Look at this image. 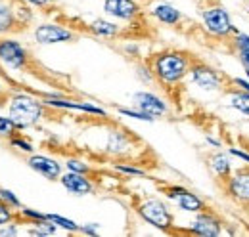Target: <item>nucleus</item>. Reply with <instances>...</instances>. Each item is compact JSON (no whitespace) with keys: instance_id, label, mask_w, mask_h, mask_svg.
Segmentation results:
<instances>
[{"instance_id":"1","label":"nucleus","mask_w":249,"mask_h":237,"mask_svg":"<svg viewBox=\"0 0 249 237\" xmlns=\"http://www.w3.org/2000/svg\"><path fill=\"white\" fill-rule=\"evenodd\" d=\"M190 61L186 56L178 54V52H169V54H161L156 59V75L167 85H175L178 83L184 75L188 73Z\"/></svg>"},{"instance_id":"2","label":"nucleus","mask_w":249,"mask_h":237,"mask_svg":"<svg viewBox=\"0 0 249 237\" xmlns=\"http://www.w3.org/2000/svg\"><path fill=\"white\" fill-rule=\"evenodd\" d=\"M42 117V105L31 96H16L10 103V118L18 128H25L35 124Z\"/></svg>"},{"instance_id":"3","label":"nucleus","mask_w":249,"mask_h":237,"mask_svg":"<svg viewBox=\"0 0 249 237\" xmlns=\"http://www.w3.org/2000/svg\"><path fill=\"white\" fill-rule=\"evenodd\" d=\"M138 212H140V216L148 224L156 226L159 230H165L167 232L173 226V214L169 212V208L165 207L159 199H148V201H144L138 207Z\"/></svg>"},{"instance_id":"4","label":"nucleus","mask_w":249,"mask_h":237,"mask_svg":"<svg viewBox=\"0 0 249 237\" xmlns=\"http://www.w3.org/2000/svg\"><path fill=\"white\" fill-rule=\"evenodd\" d=\"M203 23L207 31L215 33V34H228L230 31H238L232 21H230V16L226 10L222 8H209L203 12Z\"/></svg>"},{"instance_id":"5","label":"nucleus","mask_w":249,"mask_h":237,"mask_svg":"<svg viewBox=\"0 0 249 237\" xmlns=\"http://www.w3.org/2000/svg\"><path fill=\"white\" fill-rule=\"evenodd\" d=\"M190 75H192V81L196 83V86H199L201 90L215 92V90L222 88V81H220L218 73L215 71V69H211V67L203 65V63L192 65Z\"/></svg>"},{"instance_id":"6","label":"nucleus","mask_w":249,"mask_h":237,"mask_svg":"<svg viewBox=\"0 0 249 237\" xmlns=\"http://www.w3.org/2000/svg\"><path fill=\"white\" fill-rule=\"evenodd\" d=\"M0 61L6 67L21 69L27 61V52L21 44H18L14 40H0Z\"/></svg>"},{"instance_id":"7","label":"nucleus","mask_w":249,"mask_h":237,"mask_svg":"<svg viewBox=\"0 0 249 237\" xmlns=\"http://www.w3.org/2000/svg\"><path fill=\"white\" fill-rule=\"evenodd\" d=\"M35 38L40 44H58V42H69V40H73V33L67 29H62L58 25L46 23V25L36 27Z\"/></svg>"},{"instance_id":"8","label":"nucleus","mask_w":249,"mask_h":237,"mask_svg":"<svg viewBox=\"0 0 249 237\" xmlns=\"http://www.w3.org/2000/svg\"><path fill=\"white\" fill-rule=\"evenodd\" d=\"M132 102H134V105H136L140 111L152 115L154 118L165 115V111H167L165 103L157 98L156 94H150V92H138V94H134Z\"/></svg>"},{"instance_id":"9","label":"nucleus","mask_w":249,"mask_h":237,"mask_svg":"<svg viewBox=\"0 0 249 237\" xmlns=\"http://www.w3.org/2000/svg\"><path fill=\"white\" fill-rule=\"evenodd\" d=\"M167 195H169L178 207L182 208V210H186V212H201V210L205 208L203 201H201L197 195L190 193V191L182 189V187H173Z\"/></svg>"},{"instance_id":"10","label":"nucleus","mask_w":249,"mask_h":237,"mask_svg":"<svg viewBox=\"0 0 249 237\" xmlns=\"http://www.w3.org/2000/svg\"><path fill=\"white\" fill-rule=\"evenodd\" d=\"M192 232L203 237H217L220 236V220H218L215 214L201 212L192 222Z\"/></svg>"},{"instance_id":"11","label":"nucleus","mask_w":249,"mask_h":237,"mask_svg":"<svg viewBox=\"0 0 249 237\" xmlns=\"http://www.w3.org/2000/svg\"><path fill=\"white\" fill-rule=\"evenodd\" d=\"M228 193L242 203H249V170H238L228 180Z\"/></svg>"},{"instance_id":"12","label":"nucleus","mask_w":249,"mask_h":237,"mask_svg":"<svg viewBox=\"0 0 249 237\" xmlns=\"http://www.w3.org/2000/svg\"><path fill=\"white\" fill-rule=\"evenodd\" d=\"M104 10L119 19H132L138 14V6L134 0H106Z\"/></svg>"},{"instance_id":"13","label":"nucleus","mask_w":249,"mask_h":237,"mask_svg":"<svg viewBox=\"0 0 249 237\" xmlns=\"http://www.w3.org/2000/svg\"><path fill=\"white\" fill-rule=\"evenodd\" d=\"M29 167H31L33 170H36L38 174L48 178V180L58 178L60 172H62L60 163L54 161V159H50V157H44V155H33L31 159H29Z\"/></svg>"},{"instance_id":"14","label":"nucleus","mask_w":249,"mask_h":237,"mask_svg":"<svg viewBox=\"0 0 249 237\" xmlns=\"http://www.w3.org/2000/svg\"><path fill=\"white\" fill-rule=\"evenodd\" d=\"M60 180H62L63 187H65L67 191L75 193V195H87V193L92 191V184L83 176L81 172H73V170H69V172L63 174Z\"/></svg>"},{"instance_id":"15","label":"nucleus","mask_w":249,"mask_h":237,"mask_svg":"<svg viewBox=\"0 0 249 237\" xmlns=\"http://www.w3.org/2000/svg\"><path fill=\"white\" fill-rule=\"evenodd\" d=\"M128 138L124 136L123 132L119 130H113L109 134V140H107V146H106V151L107 153H113V155H121V153H126L128 151Z\"/></svg>"},{"instance_id":"16","label":"nucleus","mask_w":249,"mask_h":237,"mask_svg":"<svg viewBox=\"0 0 249 237\" xmlns=\"http://www.w3.org/2000/svg\"><path fill=\"white\" fill-rule=\"evenodd\" d=\"M154 16H156L159 21L167 23V25H175V23L180 19V12L175 10V8L169 6V4H159V6H156V8H154Z\"/></svg>"},{"instance_id":"17","label":"nucleus","mask_w":249,"mask_h":237,"mask_svg":"<svg viewBox=\"0 0 249 237\" xmlns=\"http://www.w3.org/2000/svg\"><path fill=\"white\" fill-rule=\"evenodd\" d=\"M209 165H211V169L215 170L217 176L228 178V174H230V157H228V155H224V153L213 155V157L209 159Z\"/></svg>"},{"instance_id":"18","label":"nucleus","mask_w":249,"mask_h":237,"mask_svg":"<svg viewBox=\"0 0 249 237\" xmlns=\"http://www.w3.org/2000/svg\"><path fill=\"white\" fill-rule=\"evenodd\" d=\"M230 105H232L236 111H240V113H244V115L249 117V92L248 90L234 92V94L230 96Z\"/></svg>"},{"instance_id":"19","label":"nucleus","mask_w":249,"mask_h":237,"mask_svg":"<svg viewBox=\"0 0 249 237\" xmlns=\"http://www.w3.org/2000/svg\"><path fill=\"white\" fill-rule=\"evenodd\" d=\"M90 31H92L94 34H98V36H115L119 33L117 25H113L109 21H104V19H96L90 25Z\"/></svg>"},{"instance_id":"20","label":"nucleus","mask_w":249,"mask_h":237,"mask_svg":"<svg viewBox=\"0 0 249 237\" xmlns=\"http://www.w3.org/2000/svg\"><path fill=\"white\" fill-rule=\"evenodd\" d=\"M48 220H50V222H54L56 226L63 228V230H67V232H79V230H81L73 220H67V218L60 216V214H48Z\"/></svg>"},{"instance_id":"21","label":"nucleus","mask_w":249,"mask_h":237,"mask_svg":"<svg viewBox=\"0 0 249 237\" xmlns=\"http://www.w3.org/2000/svg\"><path fill=\"white\" fill-rule=\"evenodd\" d=\"M12 25H14V16H12V12H10L8 8L0 6V33L10 31Z\"/></svg>"},{"instance_id":"22","label":"nucleus","mask_w":249,"mask_h":237,"mask_svg":"<svg viewBox=\"0 0 249 237\" xmlns=\"http://www.w3.org/2000/svg\"><path fill=\"white\" fill-rule=\"evenodd\" d=\"M16 128V122L10 117H0V136H10Z\"/></svg>"},{"instance_id":"23","label":"nucleus","mask_w":249,"mask_h":237,"mask_svg":"<svg viewBox=\"0 0 249 237\" xmlns=\"http://www.w3.org/2000/svg\"><path fill=\"white\" fill-rule=\"evenodd\" d=\"M119 113L124 115V117H132V118H138V120H148V122H152L154 117L152 115H148V113H144V111H132V109H119Z\"/></svg>"},{"instance_id":"24","label":"nucleus","mask_w":249,"mask_h":237,"mask_svg":"<svg viewBox=\"0 0 249 237\" xmlns=\"http://www.w3.org/2000/svg\"><path fill=\"white\" fill-rule=\"evenodd\" d=\"M67 169L73 170V172H81V174L89 172V167H87L83 161H77V159H69V161H67Z\"/></svg>"},{"instance_id":"25","label":"nucleus","mask_w":249,"mask_h":237,"mask_svg":"<svg viewBox=\"0 0 249 237\" xmlns=\"http://www.w3.org/2000/svg\"><path fill=\"white\" fill-rule=\"evenodd\" d=\"M236 46L240 52H249V36L244 34V33H238L236 36Z\"/></svg>"},{"instance_id":"26","label":"nucleus","mask_w":249,"mask_h":237,"mask_svg":"<svg viewBox=\"0 0 249 237\" xmlns=\"http://www.w3.org/2000/svg\"><path fill=\"white\" fill-rule=\"evenodd\" d=\"M10 218H12L10 207H8V205H6V201L2 199V201H0V226H2V224H8V222H10Z\"/></svg>"},{"instance_id":"27","label":"nucleus","mask_w":249,"mask_h":237,"mask_svg":"<svg viewBox=\"0 0 249 237\" xmlns=\"http://www.w3.org/2000/svg\"><path fill=\"white\" fill-rule=\"evenodd\" d=\"M0 197L6 201V203H10V205H14V207H19V199L10 191V189H0Z\"/></svg>"},{"instance_id":"28","label":"nucleus","mask_w":249,"mask_h":237,"mask_svg":"<svg viewBox=\"0 0 249 237\" xmlns=\"http://www.w3.org/2000/svg\"><path fill=\"white\" fill-rule=\"evenodd\" d=\"M21 212H23L25 216H29V218H33L35 222H38V220H46V218H48V214L36 212V210H31V208H21Z\"/></svg>"},{"instance_id":"29","label":"nucleus","mask_w":249,"mask_h":237,"mask_svg":"<svg viewBox=\"0 0 249 237\" xmlns=\"http://www.w3.org/2000/svg\"><path fill=\"white\" fill-rule=\"evenodd\" d=\"M117 170H121L124 174H134V176H142L144 174V170H140V169H134V167H123V165H119L117 167Z\"/></svg>"},{"instance_id":"30","label":"nucleus","mask_w":249,"mask_h":237,"mask_svg":"<svg viewBox=\"0 0 249 237\" xmlns=\"http://www.w3.org/2000/svg\"><path fill=\"white\" fill-rule=\"evenodd\" d=\"M12 146L23 149V151H33L31 144H27V142H23V140H18V138H14V140H12Z\"/></svg>"},{"instance_id":"31","label":"nucleus","mask_w":249,"mask_h":237,"mask_svg":"<svg viewBox=\"0 0 249 237\" xmlns=\"http://www.w3.org/2000/svg\"><path fill=\"white\" fill-rule=\"evenodd\" d=\"M81 232L87 234V236H96L98 234V224H89V226L81 228Z\"/></svg>"},{"instance_id":"32","label":"nucleus","mask_w":249,"mask_h":237,"mask_svg":"<svg viewBox=\"0 0 249 237\" xmlns=\"http://www.w3.org/2000/svg\"><path fill=\"white\" fill-rule=\"evenodd\" d=\"M230 155H236V157H240V159H244L246 163H249V153H246V151H240V149L232 148V149H230Z\"/></svg>"},{"instance_id":"33","label":"nucleus","mask_w":249,"mask_h":237,"mask_svg":"<svg viewBox=\"0 0 249 237\" xmlns=\"http://www.w3.org/2000/svg\"><path fill=\"white\" fill-rule=\"evenodd\" d=\"M16 234H18V228L16 226H10V228L0 230V236H16Z\"/></svg>"},{"instance_id":"34","label":"nucleus","mask_w":249,"mask_h":237,"mask_svg":"<svg viewBox=\"0 0 249 237\" xmlns=\"http://www.w3.org/2000/svg\"><path fill=\"white\" fill-rule=\"evenodd\" d=\"M234 83H236L242 90H248L249 92V81H246V79H234Z\"/></svg>"},{"instance_id":"35","label":"nucleus","mask_w":249,"mask_h":237,"mask_svg":"<svg viewBox=\"0 0 249 237\" xmlns=\"http://www.w3.org/2000/svg\"><path fill=\"white\" fill-rule=\"evenodd\" d=\"M240 59H242V63H244V67L249 71V52H240Z\"/></svg>"},{"instance_id":"36","label":"nucleus","mask_w":249,"mask_h":237,"mask_svg":"<svg viewBox=\"0 0 249 237\" xmlns=\"http://www.w3.org/2000/svg\"><path fill=\"white\" fill-rule=\"evenodd\" d=\"M27 2H31L35 6H44V4H48L50 0H27Z\"/></svg>"},{"instance_id":"37","label":"nucleus","mask_w":249,"mask_h":237,"mask_svg":"<svg viewBox=\"0 0 249 237\" xmlns=\"http://www.w3.org/2000/svg\"><path fill=\"white\" fill-rule=\"evenodd\" d=\"M248 79H249V71H248Z\"/></svg>"}]
</instances>
